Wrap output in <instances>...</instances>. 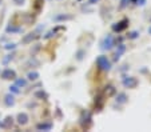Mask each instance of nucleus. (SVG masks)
Returning <instances> with one entry per match:
<instances>
[{
  "label": "nucleus",
  "instance_id": "nucleus-1",
  "mask_svg": "<svg viewBox=\"0 0 151 132\" xmlns=\"http://www.w3.org/2000/svg\"><path fill=\"white\" fill-rule=\"evenodd\" d=\"M96 66L100 71L103 72H109L111 69V61L109 60V58L106 55H99L96 58Z\"/></svg>",
  "mask_w": 151,
  "mask_h": 132
},
{
  "label": "nucleus",
  "instance_id": "nucleus-2",
  "mask_svg": "<svg viewBox=\"0 0 151 132\" xmlns=\"http://www.w3.org/2000/svg\"><path fill=\"white\" fill-rule=\"evenodd\" d=\"M114 46H115V40H114V37H112V35H107V36L102 40V43H100V48L104 49V51L112 49Z\"/></svg>",
  "mask_w": 151,
  "mask_h": 132
},
{
  "label": "nucleus",
  "instance_id": "nucleus-3",
  "mask_svg": "<svg viewBox=\"0 0 151 132\" xmlns=\"http://www.w3.org/2000/svg\"><path fill=\"white\" fill-rule=\"evenodd\" d=\"M1 78L4 79V80H14V79H16V72L14 71V69H4L3 72H1V75H0Z\"/></svg>",
  "mask_w": 151,
  "mask_h": 132
},
{
  "label": "nucleus",
  "instance_id": "nucleus-4",
  "mask_svg": "<svg viewBox=\"0 0 151 132\" xmlns=\"http://www.w3.org/2000/svg\"><path fill=\"white\" fill-rule=\"evenodd\" d=\"M123 86L126 88H135L138 86V80L132 76H128V78H124L123 79Z\"/></svg>",
  "mask_w": 151,
  "mask_h": 132
},
{
  "label": "nucleus",
  "instance_id": "nucleus-5",
  "mask_svg": "<svg viewBox=\"0 0 151 132\" xmlns=\"http://www.w3.org/2000/svg\"><path fill=\"white\" fill-rule=\"evenodd\" d=\"M16 120H17V124H20V126H26V124L28 123L29 118H28V115H27L26 112H22V113L17 115Z\"/></svg>",
  "mask_w": 151,
  "mask_h": 132
},
{
  "label": "nucleus",
  "instance_id": "nucleus-6",
  "mask_svg": "<svg viewBox=\"0 0 151 132\" xmlns=\"http://www.w3.org/2000/svg\"><path fill=\"white\" fill-rule=\"evenodd\" d=\"M35 39V34H27L26 36L23 37V40H22V43L23 44H29L32 40Z\"/></svg>",
  "mask_w": 151,
  "mask_h": 132
},
{
  "label": "nucleus",
  "instance_id": "nucleus-7",
  "mask_svg": "<svg viewBox=\"0 0 151 132\" xmlns=\"http://www.w3.org/2000/svg\"><path fill=\"white\" fill-rule=\"evenodd\" d=\"M127 95L126 93H118V96H116V101L118 103H120V104H124L126 101H127Z\"/></svg>",
  "mask_w": 151,
  "mask_h": 132
},
{
  "label": "nucleus",
  "instance_id": "nucleus-8",
  "mask_svg": "<svg viewBox=\"0 0 151 132\" xmlns=\"http://www.w3.org/2000/svg\"><path fill=\"white\" fill-rule=\"evenodd\" d=\"M4 101H6V104L7 106H14L15 104V98H14V95H7L6 98H4Z\"/></svg>",
  "mask_w": 151,
  "mask_h": 132
},
{
  "label": "nucleus",
  "instance_id": "nucleus-9",
  "mask_svg": "<svg viewBox=\"0 0 151 132\" xmlns=\"http://www.w3.org/2000/svg\"><path fill=\"white\" fill-rule=\"evenodd\" d=\"M27 78H28V80H31V81L37 80V79H39V72H36V71L29 72V73L27 75Z\"/></svg>",
  "mask_w": 151,
  "mask_h": 132
},
{
  "label": "nucleus",
  "instance_id": "nucleus-10",
  "mask_svg": "<svg viewBox=\"0 0 151 132\" xmlns=\"http://www.w3.org/2000/svg\"><path fill=\"white\" fill-rule=\"evenodd\" d=\"M124 49H126V47L123 46V44H120V46H119V48H118V51H116V54H115V56H116V59H118V58H120V55H122L123 52H124Z\"/></svg>",
  "mask_w": 151,
  "mask_h": 132
},
{
  "label": "nucleus",
  "instance_id": "nucleus-11",
  "mask_svg": "<svg viewBox=\"0 0 151 132\" xmlns=\"http://www.w3.org/2000/svg\"><path fill=\"white\" fill-rule=\"evenodd\" d=\"M70 19H72V16L70 15H60V16L55 17V20H70Z\"/></svg>",
  "mask_w": 151,
  "mask_h": 132
},
{
  "label": "nucleus",
  "instance_id": "nucleus-12",
  "mask_svg": "<svg viewBox=\"0 0 151 132\" xmlns=\"http://www.w3.org/2000/svg\"><path fill=\"white\" fill-rule=\"evenodd\" d=\"M36 128L37 129H44V131H50V129H51V124H39Z\"/></svg>",
  "mask_w": 151,
  "mask_h": 132
},
{
  "label": "nucleus",
  "instance_id": "nucleus-13",
  "mask_svg": "<svg viewBox=\"0 0 151 132\" xmlns=\"http://www.w3.org/2000/svg\"><path fill=\"white\" fill-rule=\"evenodd\" d=\"M16 86L17 87H26L27 86V80H26V79H17V80H16Z\"/></svg>",
  "mask_w": 151,
  "mask_h": 132
},
{
  "label": "nucleus",
  "instance_id": "nucleus-14",
  "mask_svg": "<svg viewBox=\"0 0 151 132\" xmlns=\"http://www.w3.org/2000/svg\"><path fill=\"white\" fill-rule=\"evenodd\" d=\"M35 98H47V95L43 91H39V92H36V93H35Z\"/></svg>",
  "mask_w": 151,
  "mask_h": 132
},
{
  "label": "nucleus",
  "instance_id": "nucleus-15",
  "mask_svg": "<svg viewBox=\"0 0 151 132\" xmlns=\"http://www.w3.org/2000/svg\"><path fill=\"white\" fill-rule=\"evenodd\" d=\"M12 120H14V119H12V116H7V118H6V126H4V127H8L9 123L12 124Z\"/></svg>",
  "mask_w": 151,
  "mask_h": 132
},
{
  "label": "nucleus",
  "instance_id": "nucleus-16",
  "mask_svg": "<svg viewBox=\"0 0 151 132\" xmlns=\"http://www.w3.org/2000/svg\"><path fill=\"white\" fill-rule=\"evenodd\" d=\"M9 89H11V91L12 92H14V93H19V87H17V86H12V87H9Z\"/></svg>",
  "mask_w": 151,
  "mask_h": 132
},
{
  "label": "nucleus",
  "instance_id": "nucleus-17",
  "mask_svg": "<svg viewBox=\"0 0 151 132\" xmlns=\"http://www.w3.org/2000/svg\"><path fill=\"white\" fill-rule=\"evenodd\" d=\"M12 1H14L16 6H23V4L26 3V0H12Z\"/></svg>",
  "mask_w": 151,
  "mask_h": 132
},
{
  "label": "nucleus",
  "instance_id": "nucleus-18",
  "mask_svg": "<svg viewBox=\"0 0 151 132\" xmlns=\"http://www.w3.org/2000/svg\"><path fill=\"white\" fill-rule=\"evenodd\" d=\"M135 37H138V32L137 31H134V32L130 34V39H135Z\"/></svg>",
  "mask_w": 151,
  "mask_h": 132
},
{
  "label": "nucleus",
  "instance_id": "nucleus-19",
  "mask_svg": "<svg viewBox=\"0 0 151 132\" xmlns=\"http://www.w3.org/2000/svg\"><path fill=\"white\" fill-rule=\"evenodd\" d=\"M98 1H100V0H88V4H91L92 6V4H96Z\"/></svg>",
  "mask_w": 151,
  "mask_h": 132
},
{
  "label": "nucleus",
  "instance_id": "nucleus-20",
  "mask_svg": "<svg viewBox=\"0 0 151 132\" xmlns=\"http://www.w3.org/2000/svg\"><path fill=\"white\" fill-rule=\"evenodd\" d=\"M6 48H7V49H9V48L14 49V48H15V44H8V46H6Z\"/></svg>",
  "mask_w": 151,
  "mask_h": 132
},
{
  "label": "nucleus",
  "instance_id": "nucleus-21",
  "mask_svg": "<svg viewBox=\"0 0 151 132\" xmlns=\"http://www.w3.org/2000/svg\"><path fill=\"white\" fill-rule=\"evenodd\" d=\"M148 34L151 35V27H150V28H148Z\"/></svg>",
  "mask_w": 151,
  "mask_h": 132
}]
</instances>
